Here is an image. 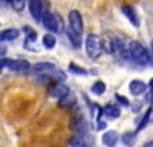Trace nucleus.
Instances as JSON below:
<instances>
[{
    "instance_id": "obj_1",
    "label": "nucleus",
    "mask_w": 153,
    "mask_h": 147,
    "mask_svg": "<svg viewBox=\"0 0 153 147\" xmlns=\"http://www.w3.org/2000/svg\"><path fill=\"white\" fill-rule=\"evenodd\" d=\"M129 48V55H130V60H133L135 63L138 65H147L150 61V55L147 52V49L139 43V42H130L127 45Z\"/></svg>"
},
{
    "instance_id": "obj_2",
    "label": "nucleus",
    "mask_w": 153,
    "mask_h": 147,
    "mask_svg": "<svg viewBox=\"0 0 153 147\" xmlns=\"http://www.w3.org/2000/svg\"><path fill=\"white\" fill-rule=\"evenodd\" d=\"M84 46H86V54H87V57H89V58H92V60L100 58L101 54H103L101 39H100L97 34H89V35L86 37Z\"/></svg>"
},
{
    "instance_id": "obj_3",
    "label": "nucleus",
    "mask_w": 153,
    "mask_h": 147,
    "mask_svg": "<svg viewBox=\"0 0 153 147\" xmlns=\"http://www.w3.org/2000/svg\"><path fill=\"white\" fill-rule=\"evenodd\" d=\"M42 22H43V24H45V28L49 29L52 34H55V32H58V31L61 29V26H60V19H58L57 16H54L52 12H43Z\"/></svg>"
},
{
    "instance_id": "obj_4",
    "label": "nucleus",
    "mask_w": 153,
    "mask_h": 147,
    "mask_svg": "<svg viewBox=\"0 0 153 147\" xmlns=\"http://www.w3.org/2000/svg\"><path fill=\"white\" fill-rule=\"evenodd\" d=\"M28 8H29V12L35 22H42V17H43V2L42 0H29L28 2Z\"/></svg>"
},
{
    "instance_id": "obj_5",
    "label": "nucleus",
    "mask_w": 153,
    "mask_h": 147,
    "mask_svg": "<svg viewBox=\"0 0 153 147\" xmlns=\"http://www.w3.org/2000/svg\"><path fill=\"white\" fill-rule=\"evenodd\" d=\"M69 24H71V28L74 31H76L78 34L83 32L84 26H83V17L80 14V11H76V9H72L69 12Z\"/></svg>"
},
{
    "instance_id": "obj_6",
    "label": "nucleus",
    "mask_w": 153,
    "mask_h": 147,
    "mask_svg": "<svg viewBox=\"0 0 153 147\" xmlns=\"http://www.w3.org/2000/svg\"><path fill=\"white\" fill-rule=\"evenodd\" d=\"M6 68L12 72H25L28 71L31 66L26 60H8L6 63Z\"/></svg>"
},
{
    "instance_id": "obj_7",
    "label": "nucleus",
    "mask_w": 153,
    "mask_h": 147,
    "mask_svg": "<svg viewBox=\"0 0 153 147\" xmlns=\"http://www.w3.org/2000/svg\"><path fill=\"white\" fill-rule=\"evenodd\" d=\"M123 14L127 17V20H129L135 28H138V26H139V19H138V14H136V11H135L132 6L124 5V6H123Z\"/></svg>"
},
{
    "instance_id": "obj_8",
    "label": "nucleus",
    "mask_w": 153,
    "mask_h": 147,
    "mask_svg": "<svg viewBox=\"0 0 153 147\" xmlns=\"http://www.w3.org/2000/svg\"><path fill=\"white\" fill-rule=\"evenodd\" d=\"M129 89H130V94H132V95H141V94L146 92L147 84H146L143 80H133V81H130V84H129Z\"/></svg>"
},
{
    "instance_id": "obj_9",
    "label": "nucleus",
    "mask_w": 153,
    "mask_h": 147,
    "mask_svg": "<svg viewBox=\"0 0 153 147\" xmlns=\"http://www.w3.org/2000/svg\"><path fill=\"white\" fill-rule=\"evenodd\" d=\"M68 92H69V88L65 83H55L52 88H51V97H54V98H61Z\"/></svg>"
},
{
    "instance_id": "obj_10",
    "label": "nucleus",
    "mask_w": 153,
    "mask_h": 147,
    "mask_svg": "<svg viewBox=\"0 0 153 147\" xmlns=\"http://www.w3.org/2000/svg\"><path fill=\"white\" fill-rule=\"evenodd\" d=\"M66 35H68L69 42L72 43V46H74L75 49H80V48H81V34H78L76 31H74L72 28H68V29H66Z\"/></svg>"
},
{
    "instance_id": "obj_11",
    "label": "nucleus",
    "mask_w": 153,
    "mask_h": 147,
    "mask_svg": "<svg viewBox=\"0 0 153 147\" xmlns=\"http://www.w3.org/2000/svg\"><path fill=\"white\" fill-rule=\"evenodd\" d=\"M19 29L16 28H8V29H3L2 32H0V42H12L16 40L19 37Z\"/></svg>"
},
{
    "instance_id": "obj_12",
    "label": "nucleus",
    "mask_w": 153,
    "mask_h": 147,
    "mask_svg": "<svg viewBox=\"0 0 153 147\" xmlns=\"http://www.w3.org/2000/svg\"><path fill=\"white\" fill-rule=\"evenodd\" d=\"M115 43H117V39H115V37H104V39L101 40L103 52H107V54L113 55V52H115Z\"/></svg>"
},
{
    "instance_id": "obj_13",
    "label": "nucleus",
    "mask_w": 153,
    "mask_h": 147,
    "mask_svg": "<svg viewBox=\"0 0 153 147\" xmlns=\"http://www.w3.org/2000/svg\"><path fill=\"white\" fill-rule=\"evenodd\" d=\"M55 69V66L52 63H48V61H43V63H37L32 66V71L35 74H49Z\"/></svg>"
},
{
    "instance_id": "obj_14",
    "label": "nucleus",
    "mask_w": 153,
    "mask_h": 147,
    "mask_svg": "<svg viewBox=\"0 0 153 147\" xmlns=\"http://www.w3.org/2000/svg\"><path fill=\"white\" fill-rule=\"evenodd\" d=\"M103 114L107 118H118L121 115V110H120V106L118 104H107L103 109Z\"/></svg>"
},
{
    "instance_id": "obj_15",
    "label": "nucleus",
    "mask_w": 153,
    "mask_h": 147,
    "mask_svg": "<svg viewBox=\"0 0 153 147\" xmlns=\"http://www.w3.org/2000/svg\"><path fill=\"white\" fill-rule=\"evenodd\" d=\"M101 140H103L104 146H115L117 141H118V133L113 132V130H109V132H106L103 135V138H101Z\"/></svg>"
},
{
    "instance_id": "obj_16",
    "label": "nucleus",
    "mask_w": 153,
    "mask_h": 147,
    "mask_svg": "<svg viewBox=\"0 0 153 147\" xmlns=\"http://www.w3.org/2000/svg\"><path fill=\"white\" fill-rule=\"evenodd\" d=\"M76 103V98L71 94V92H68L65 97H61L60 98V106H65V107H71V106H74Z\"/></svg>"
},
{
    "instance_id": "obj_17",
    "label": "nucleus",
    "mask_w": 153,
    "mask_h": 147,
    "mask_svg": "<svg viewBox=\"0 0 153 147\" xmlns=\"http://www.w3.org/2000/svg\"><path fill=\"white\" fill-rule=\"evenodd\" d=\"M43 46L45 48H48V49H52V48H55V45H57V39H55V35H52V34H46V35H43Z\"/></svg>"
},
{
    "instance_id": "obj_18",
    "label": "nucleus",
    "mask_w": 153,
    "mask_h": 147,
    "mask_svg": "<svg viewBox=\"0 0 153 147\" xmlns=\"http://www.w3.org/2000/svg\"><path fill=\"white\" fill-rule=\"evenodd\" d=\"M92 92L95 95H101V94H104L106 92V84L103 81H97L94 86H92Z\"/></svg>"
},
{
    "instance_id": "obj_19",
    "label": "nucleus",
    "mask_w": 153,
    "mask_h": 147,
    "mask_svg": "<svg viewBox=\"0 0 153 147\" xmlns=\"http://www.w3.org/2000/svg\"><path fill=\"white\" fill-rule=\"evenodd\" d=\"M11 5L14 8V11L20 12L25 9V5H26V0H11Z\"/></svg>"
},
{
    "instance_id": "obj_20",
    "label": "nucleus",
    "mask_w": 153,
    "mask_h": 147,
    "mask_svg": "<svg viewBox=\"0 0 153 147\" xmlns=\"http://www.w3.org/2000/svg\"><path fill=\"white\" fill-rule=\"evenodd\" d=\"M69 69L74 72V74H76V75H87V71L86 69H83V68H80V66H76V65H71L69 66Z\"/></svg>"
},
{
    "instance_id": "obj_21",
    "label": "nucleus",
    "mask_w": 153,
    "mask_h": 147,
    "mask_svg": "<svg viewBox=\"0 0 153 147\" xmlns=\"http://www.w3.org/2000/svg\"><path fill=\"white\" fill-rule=\"evenodd\" d=\"M69 146H86V143H84V140H81L80 137H74L71 141H69Z\"/></svg>"
},
{
    "instance_id": "obj_22",
    "label": "nucleus",
    "mask_w": 153,
    "mask_h": 147,
    "mask_svg": "<svg viewBox=\"0 0 153 147\" xmlns=\"http://www.w3.org/2000/svg\"><path fill=\"white\" fill-rule=\"evenodd\" d=\"M23 31L26 32V37H28L26 40H35V39H37V37H35L37 34H35V31H34V29H31V28H28V26H26V28H23Z\"/></svg>"
},
{
    "instance_id": "obj_23",
    "label": "nucleus",
    "mask_w": 153,
    "mask_h": 147,
    "mask_svg": "<svg viewBox=\"0 0 153 147\" xmlns=\"http://www.w3.org/2000/svg\"><path fill=\"white\" fill-rule=\"evenodd\" d=\"M133 140H135V133H132V132L126 133L124 137H123V141H124V144H132V143H133Z\"/></svg>"
},
{
    "instance_id": "obj_24",
    "label": "nucleus",
    "mask_w": 153,
    "mask_h": 147,
    "mask_svg": "<svg viewBox=\"0 0 153 147\" xmlns=\"http://www.w3.org/2000/svg\"><path fill=\"white\" fill-rule=\"evenodd\" d=\"M115 98H117V101H118L121 106H129V100H127V98H124L123 95L117 94V95H115Z\"/></svg>"
},
{
    "instance_id": "obj_25",
    "label": "nucleus",
    "mask_w": 153,
    "mask_h": 147,
    "mask_svg": "<svg viewBox=\"0 0 153 147\" xmlns=\"http://www.w3.org/2000/svg\"><path fill=\"white\" fill-rule=\"evenodd\" d=\"M6 54V46H5V42H0V57H3Z\"/></svg>"
},
{
    "instance_id": "obj_26",
    "label": "nucleus",
    "mask_w": 153,
    "mask_h": 147,
    "mask_svg": "<svg viewBox=\"0 0 153 147\" xmlns=\"http://www.w3.org/2000/svg\"><path fill=\"white\" fill-rule=\"evenodd\" d=\"M8 58H0V71H3V68H6Z\"/></svg>"
},
{
    "instance_id": "obj_27",
    "label": "nucleus",
    "mask_w": 153,
    "mask_h": 147,
    "mask_svg": "<svg viewBox=\"0 0 153 147\" xmlns=\"http://www.w3.org/2000/svg\"><path fill=\"white\" fill-rule=\"evenodd\" d=\"M97 129L101 130V129H106V122H103L101 120H98V124H97Z\"/></svg>"
},
{
    "instance_id": "obj_28",
    "label": "nucleus",
    "mask_w": 153,
    "mask_h": 147,
    "mask_svg": "<svg viewBox=\"0 0 153 147\" xmlns=\"http://www.w3.org/2000/svg\"><path fill=\"white\" fill-rule=\"evenodd\" d=\"M146 146H147V147H150V146L153 147V141H149V143H146Z\"/></svg>"
},
{
    "instance_id": "obj_29",
    "label": "nucleus",
    "mask_w": 153,
    "mask_h": 147,
    "mask_svg": "<svg viewBox=\"0 0 153 147\" xmlns=\"http://www.w3.org/2000/svg\"><path fill=\"white\" fill-rule=\"evenodd\" d=\"M149 86H150V91H152V89H153V78L150 80V84H149Z\"/></svg>"
},
{
    "instance_id": "obj_30",
    "label": "nucleus",
    "mask_w": 153,
    "mask_h": 147,
    "mask_svg": "<svg viewBox=\"0 0 153 147\" xmlns=\"http://www.w3.org/2000/svg\"><path fill=\"white\" fill-rule=\"evenodd\" d=\"M152 51H153V40H152Z\"/></svg>"
},
{
    "instance_id": "obj_31",
    "label": "nucleus",
    "mask_w": 153,
    "mask_h": 147,
    "mask_svg": "<svg viewBox=\"0 0 153 147\" xmlns=\"http://www.w3.org/2000/svg\"><path fill=\"white\" fill-rule=\"evenodd\" d=\"M0 2H2V0H0Z\"/></svg>"
},
{
    "instance_id": "obj_32",
    "label": "nucleus",
    "mask_w": 153,
    "mask_h": 147,
    "mask_svg": "<svg viewBox=\"0 0 153 147\" xmlns=\"http://www.w3.org/2000/svg\"><path fill=\"white\" fill-rule=\"evenodd\" d=\"M0 72H2V71H0Z\"/></svg>"
}]
</instances>
